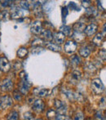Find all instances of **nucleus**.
<instances>
[{"instance_id": "nucleus-29", "label": "nucleus", "mask_w": 106, "mask_h": 120, "mask_svg": "<svg viewBox=\"0 0 106 120\" xmlns=\"http://www.w3.org/2000/svg\"><path fill=\"white\" fill-rule=\"evenodd\" d=\"M43 51H44V49L41 47H35V48L31 49V53L33 55H38V54L42 53Z\"/></svg>"}, {"instance_id": "nucleus-7", "label": "nucleus", "mask_w": 106, "mask_h": 120, "mask_svg": "<svg viewBox=\"0 0 106 120\" xmlns=\"http://www.w3.org/2000/svg\"><path fill=\"white\" fill-rule=\"evenodd\" d=\"M77 49V44L75 42L73 41H68L67 43H65V51L67 53H73Z\"/></svg>"}, {"instance_id": "nucleus-37", "label": "nucleus", "mask_w": 106, "mask_h": 120, "mask_svg": "<svg viewBox=\"0 0 106 120\" xmlns=\"http://www.w3.org/2000/svg\"><path fill=\"white\" fill-rule=\"evenodd\" d=\"M55 120H72V119H70L69 118L67 117V116L63 115V114H59V115H57L56 117H55Z\"/></svg>"}, {"instance_id": "nucleus-42", "label": "nucleus", "mask_w": 106, "mask_h": 120, "mask_svg": "<svg viewBox=\"0 0 106 120\" xmlns=\"http://www.w3.org/2000/svg\"><path fill=\"white\" fill-rule=\"evenodd\" d=\"M14 68H15V70H20V69L21 68V64L18 61H16L14 64Z\"/></svg>"}, {"instance_id": "nucleus-45", "label": "nucleus", "mask_w": 106, "mask_h": 120, "mask_svg": "<svg viewBox=\"0 0 106 120\" xmlns=\"http://www.w3.org/2000/svg\"><path fill=\"white\" fill-rule=\"evenodd\" d=\"M102 34H103V36L106 34V23L104 25V26H103V33H102Z\"/></svg>"}, {"instance_id": "nucleus-14", "label": "nucleus", "mask_w": 106, "mask_h": 120, "mask_svg": "<svg viewBox=\"0 0 106 120\" xmlns=\"http://www.w3.org/2000/svg\"><path fill=\"white\" fill-rule=\"evenodd\" d=\"M33 12L38 17H42L43 15V8H42L40 3H36L33 5Z\"/></svg>"}, {"instance_id": "nucleus-20", "label": "nucleus", "mask_w": 106, "mask_h": 120, "mask_svg": "<svg viewBox=\"0 0 106 120\" xmlns=\"http://www.w3.org/2000/svg\"><path fill=\"white\" fill-rule=\"evenodd\" d=\"M60 30H61V33H63L65 35L67 36H70L72 34V29L70 26H67V25H63V26L60 27Z\"/></svg>"}, {"instance_id": "nucleus-17", "label": "nucleus", "mask_w": 106, "mask_h": 120, "mask_svg": "<svg viewBox=\"0 0 106 120\" xmlns=\"http://www.w3.org/2000/svg\"><path fill=\"white\" fill-rule=\"evenodd\" d=\"M103 38H104L103 34H102L101 33H98V34H96V35H95V37H94L93 42H92V43H93L95 45H96V46H100V45L101 44L102 41H103Z\"/></svg>"}, {"instance_id": "nucleus-3", "label": "nucleus", "mask_w": 106, "mask_h": 120, "mask_svg": "<svg viewBox=\"0 0 106 120\" xmlns=\"http://www.w3.org/2000/svg\"><path fill=\"white\" fill-rule=\"evenodd\" d=\"M54 105H55V109H56L57 112L60 114H63L66 112L67 108H66V105L61 101L60 100H55V102H54Z\"/></svg>"}, {"instance_id": "nucleus-28", "label": "nucleus", "mask_w": 106, "mask_h": 120, "mask_svg": "<svg viewBox=\"0 0 106 120\" xmlns=\"http://www.w3.org/2000/svg\"><path fill=\"white\" fill-rule=\"evenodd\" d=\"M73 37L76 41L80 42L84 39V37L85 36H84V34L82 33H77V32H74L73 34Z\"/></svg>"}, {"instance_id": "nucleus-25", "label": "nucleus", "mask_w": 106, "mask_h": 120, "mask_svg": "<svg viewBox=\"0 0 106 120\" xmlns=\"http://www.w3.org/2000/svg\"><path fill=\"white\" fill-rule=\"evenodd\" d=\"M70 60H71V63L73 64V65H78L81 62V59L78 55L72 56L71 58H70Z\"/></svg>"}, {"instance_id": "nucleus-2", "label": "nucleus", "mask_w": 106, "mask_h": 120, "mask_svg": "<svg viewBox=\"0 0 106 120\" xmlns=\"http://www.w3.org/2000/svg\"><path fill=\"white\" fill-rule=\"evenodd\" d=\"M11 105H12V100L9 96H5L0 98V109L2 110L6 109L11 106Z\"/></svg>"}, {"instance_id": "nucleus-11", "label": "nucleus", "mask_w": 106, "mask_h": 120, "mask_svg": "<svg viewBox=\"0 0 106 120\" xmlns=\"http://www.w3.org/2000/svg\"><path fill=\"white\" fill-rule=\"evenodd\" d=\"M82 74L79 70H73V72L70 74V80L73 81V82H78L82 79Z\"/></svg>"}, {"instance_id": "nucleus-12", "label": "nucleus", "mask_w": 106, "mask_h": 120, "mask_svg": "<svg viewBox=\"0 0 106 120\" xmlns=\"http://www.w3.org/2000/svg\"><path fill=\"white\" fill-rule=\"evenodd\" d=\"M63 92H64V94L66 96V97L68 98V99H69L70 101L78 100V98H79V96H78V94L72 92V91H70V90H68V89H63Z\"/></svg>"}, {"instance_id": "nucleus-10", "label": "nucleus", "mask_w": 106, "mask_h": 120, "mask_svg": "<svg viewBox=\"0 0 106 120\" xmlns=\"http://www.w3.org/2000/svg\"><path fill=\"white\" fill-rule=\"evenodd\" d=\"M29 85L28 80L26 79V80H23L21 82V83H19V90L22 92L23 94H26L28 92L29 89Z\"/></svg>"}, {"instance_id": "nucleus-21", "label": "nucleus", "mask_w": 106, "mask_h": 120, "mask_svg": "<svg viewBox=\"0 0 106 120\" xmlns=\"http://www.w3.org/2000/svg\"><path fill=\"white\" fill-rule=\"evenodd\" d=\"M96 9H95V8H89L87 9V11H86V16H88V17H95V16H96Z\"/></svg>"}, {"instance_id": "nucleus-18", "label": "nucleus", "mask_w": 106, "mask_h": 120, "mask_svg": "<svg viewBox=\"0 0 106 120\" xmlns=\"http://www.w3.org/2000/svg\"><path fill=\"white\" fill-rule=\"evenodd\" d=\"M91 53V50L88 47H82L79 50V54L82 57H87Z\"/></svg>"}, {"instance_id": "nucleus-26", "label": "nucleus", "mask_w": 106, "mask_h": 120, "mask_svg": "<svg viewBox=\"0 0 106 120\" xmlns=\"http://www.w3.org/2000/svg\"><path fill=\"white\" fill-rule=\"evenodd\" d=\"M28 54V50L25 48H21L17 51V56L21 58H23Z\"/></svg>"}, {"instance_id": "nucleus-13", "label": "nucleus", "mask_w": 106, "mask_h": 120, "mask_svg": "<svg viewBox=\"0 0 106 120\" xmlns=\"http://www.w3.org/2000/svg\"><path fill=\"white\" fill-rule=\"evenodd\" d=\"M53 38H54V39H55V41L58 44H61V43H63L64 42H65V35L63 33H61V32H55V33L54 34Z\"/></svg>"}, {"instance_id": "nucleus-23", "label": "nucleus", "mask_w": 106, "mask_h": 120, "mask_svg": "<svg viewBox=\"0 0 106 120\" xmlns=\"http://www.w3.org/2000/svg\"><path fill=\"white\" fill-rule=\"evenodd\" d=\"M18 118H19L18 113L16 111H11L8 114L7 120H18Z\"/></svg>"}, {"instance_id": "nucleus-38", "label": "nucleus", "mask_w": 106, "mask_h": 120, "mask_svg": "<svg viewBox=\"0 0 106 120\" xmlns=\"http://www.w3.org/2000/svg\"><path fill=\"white\" fill-rule=\"evenodd\" d=\"M21 6L22 8H24L25 10H29V3H28V2H26V1H22L21 2Z\"/></svg>"}, {"instance_id": "nucleus-9", "label": "nucleus", "mask_w": 106, "mask_h": 120, "mask_svg": "<svg viewBox=\"0 0 106 120\" xmlns=\"http://www.w3.org/2000/svg\"><path fill=\"white\" fill-rule=\"evenodd\" d=\"M97 28H98L97 25H95V24H90V25H87V26L85 28V30H84V32H85V34L87 35V36H91L92 34H94L96 32Z\"/></svg>"}, {"instance_id": "nucleus-22", "label": "nucleus", "mask_w": 106, "mask_h": 120, "mask_svg": "<svg viewBox=\"0 0 106 120\" xmlns=\"http://www.w3.org/2000/svg\"><path fill=\"white\" fill-rule=\"evenodd\" d=\"M46 47L48 48V49L51 51H54V52H58V51L60 50V47L57 44H55V43H48L46 44Z\"/></svg>"}, {"instance_id": "nucleus-30", "label": "nucleus", "mask_w": 106, "mask_h": 120, "mask_svg": "<svg viewBox=\"0 0 106 120\" xmlns=\"http://www.w3.org/2000/svg\"><path fill=\"white\" fill-rule=\"evenodd\" d=\"M43 44V41L41 38H35L34 40L32 41V45H33L35 47H39Z\"/></svg>"}, {"instance_id": "nucleus-5", "label": "nucleus", "mask_w": 106, "mask_h": 120, "mask_svg": "<svg viewBox=\"0 0 106 120\" xmlns=\"http://www.w3.org/2000/svg\"><path fill=\"white\" fill-rule=\"evenodd\" d=\"M11 69V65L10 62L6 57H1L0 58V70L3 72L7 73Z\"/></svg>"}, {"instance_id": "nucleus-40", "label": "nucleus", "mask_w": 106, "mask_h": 120, "mask_svg": "<svg viewBox=\"0 0 106 120\" xmlns=\"http://www.w3.org/2000/svg\"><path fill=\"white\" fill-rule=\"evenodd\" d=\"M69 8H71L73 10H76V11H80V8H78V6H77V4L75 3H69Z\"/></svg>"}, {"instance_id": "nucleus-24", "label": "nucleus", "mask_w": 106, "mask_h": 120, "mask_svg": "<svg viewBox=\"0 0 106 120\" xmlns=\"http://www.w3.org/2000/svg\"><path fill=\"white\" fill-rule=\"evenodd\" d=\"M50 93V90H48V89H40V90H38V93H37V95L38 96H40V97H45V96H48L49 95Z\"/></svg>"}, {"instance_id": "nucleus-8", "label": "nucleus", "mask_w": 106, "mask_h": 120, "mask_svg": "<svg viewBox=\"0 0 106 120\" xmlns=\"http://www.w3.org/2000/svg\"><path fill=\"white\" fill-rule=\"evenodd\" d=\"M42 30H43V25H42V23L40 21H34V22L32 23L31 25V32L35 34H38L42 32Z\"/></svg>"}, {"instance_id": "nucleus-33", "label": "nucleus", "mask_w": 106, "mask_h": 120, "mask_svg": "<svg viewBox=\"0 0 106 120\" xmlns=\"http://www.w3.org/2000/svg\"><path fill=\"white\" fill-rule=\"evenodd\" d=\"M98 56L103 60H106V50H104V49L100 50L98 52Z\"/></svg>"}, {"instance_id": "nucleus-1", "label": "nucleus", "mask_w": 106, "mask_h": 120, "mask_svg": "<svg viewBox=\"0 0 106 120\" xmlns=\"http://www.w3.org/2000/svg\"><path fill=\"white\" fill-rule=\"evenodd\" d=\"M91 87L94 93L95 94H101L104 92V85L103 82H101L100 79H95L91 81Z\"/></svg>"}, {"instance_id": "nucleus-46", "label": "nucleus", "mask_w": 106, "mask_h": 120, "mask_svg": "<svg viewBox=\"0 0 106 120\" xmlns=\"http://www.w3.org/2000/svg\"><path fill=\"white\" fill-rule=\"evenodd\" d=\"M104 120H106V111L105 112V114H104Z\"/></svg>"}, {"instance_id": "nucleus-35", "label": "nucleus", "mask_w": 106, "mask_h": 120, "mask_svg": "<svg viewBox=\"0 0 106 120\" xmlns=\"http://www.w3.org/2000/svg\"><path fill=\"white\" fill-rule=\"evenodd\" d=\"M84 68L86 69V70H88V71H90V72L94 71V70H95V68L93 66V65H92L91 63H87Z\"/></svg>"}, {"instance_id": "nucleus-41", "label": "nucleus", "mask_w": 106, "mask_h": 120, "mask_svg": "<svg viewBox=\"0 0 106 120\" xmlns=\"http://www.w3.org/2000/svg\"><path fill=\"white\" fill-rule=\"evenodd\" d=\"M68 15V10H67V8H62V16L65 19V17H66V16Z\"/></svg>"}, {"instance_id": "nucleus-34", "label": "nucleus", "mask_w": 106, "mask_h": 120, "mask_svg": "<svg viewBox=\"0 0 106 120\" xmlns=\"http://www.w3.org/2000/svg\"><path fill=\"white\" fill-rule=\"evenodd\" d=\"M95 120H104V114L102 111H98L95 115Z\"/></svg>"}, {"instance_id": "nucleus-44", "label": "nucleus", "mask_w": 106, "mask_h": 120, "mask_svg": "<svg viewBox=\"0 0 106 120\" xmlns=\"http://www.w3.org/2000/svg\"><path fill=\"white\" fill-rule=\"evenodd\" d=\"M1 3H1L2 6H3V7H6V6H8V5L10 4L9 3H11V2H10V1H2Z\"/></svg>"}, {"instance_id": "nucleus-32", "label": "nucleus", "mask_w": 106, "mask_h": 120, "mask_svg": "<svg viewBox=\"0 0 106 120\" xmlns=\"http://www.w3.org/2000/svg\"><path fill=\"white\" fill-rule=\"evenodd\" d=\"M8 16H9V14H8V12L7 11H2V12H0V20L6 21V20L8 19Z\"/></svg>"}, {"instance_id": "nucleus-47", "label": "nucleus", "mask_w": 106, "mask_h": 120, "mask_svg": "<svg viewBox=\"0 0 106 120\" xmlns=\"http://www.w3.org/2000/svg\"><path fill=\"white\" fill-rule=\"evenodd\" d=\"M37 120H43V119H37Z\"/></svg>"}, {"instance_id": "nucleus-4", "label": "nucleus", "mask_w": 106, "mask_h": 120, "mask_svg": "<svg viewBox=\"0 0 106 120\" xmlns=\"http://www.w3.org/2000/svg\"><path fill=\"white\" fill-rule=\"evenodd\" d=\"M44 106L45 104L41 99H38V100H35L33 103V105H32V109L33 110H34L35 112L37 113H41L43 111L44 109Z\"/></svg>"}, {"instance_id": "nucleus-36", "label": "nucleus", "mask_w": 106, "mask_h": 120, "mask_svg": "<svg viewBox=\"0 0 106 120\" xmlns=\"http://www.w3.org/2000/svg\"><path fill=\"white\" fill-rule=\"evenodd\" d=\"M84 119V115L82 112L77 113L74 115V120H83Z\"/></svg>"}, {"instance_id": "nucleus-6", "label": "nucleus", "mask_w": 106, "mask_h": 120, "mask_svg": "<svg viewBox=\"0 0 106 120\" xmlns=\"http://www.w3.org/2000/svg\"><path fill=\"white\" fill-rule=\"evenodd\" d=\"M0 87H1V89L3 92H9V91H11V89H12L13 83L11 79H4V80L1 82Z\"/></svg>"}, {"instance_id": "nucleus-19", "label": "nucleus", "mask_w": 106, "mask_h": 120, "mask_svg": "<svg viewBox=\"0 0 106 120\" xmlns=\"http://www.w3.org/2000/svg\"><path fill=\"white\" fill-rule=\"evenodd\" d=\"M42 35H43V38H44L45 40H47V41H51L53 38L52 33H51V30H44V31L43 32V34H42Z\"/></svg>"}, {"instance_id": "nucleus-27", "label": "nucleus", "mask_w": 106, "mask_h": 120, "mask_svg": "<svg viewBox=\"0 0 106 120\" xmlns=\"http://www.w3.org/2000/svg\"><path fill=\"white\" fill-rule=\"evenodd\" d=\"M47 117L51 120L55 119V117H56V112H55V110H54L52 109H48V114H47Z\"/></svg>"}, {"instance_id": "nucleus-31", "label": "nucleus", "mask_w": 106, "mask_h": 120, "mask_svg": "<svg viewBox=\"0 0 106 120\" xmlns=\"http://www.w3.org/2000/svg\"><path fill=\"white\" fill-rule=\"evenodd\" d=\"M24 120H34V117H33V114L31 112H26L24 114Z\"/></svg>"}, {"instance_id": "nucleus-15", "label": "nucleus", "mask_w": 106, "mask_h": 120, "mask_svg": "<svg viewBox=\"0 0 106 120\" xmlns=\"http://www.w3.org/2000/svg\"><path fill=\"white\" fill-rule=\"evenodd\" d=\"M24 16V12L20 8H15L12 11V14H11V17L13 19H20V18H22Z\"/></svg>"}, {"instance_id": "nucleus-39", "label": "nucleus", "mask_w": 106, "mask_h": 120, "mask_svg": "<svg viewBox=\"0 0 106 120\" xmlns=\"http://www.w3.org/2000/svg\"><path fill=\"white\" fill-rule=\"evenodd\" d=\"M14 98L16 100V101H21V93H20L19 92H17V91H15L14 92Z\"/></svg>"}, {"instance_id": "nucleus-16", "label": "nucleus", "mask_w": 106, "mask_h": 120, "mask_svg": "<svg viewBox=\"0 0 106 120\" xmlns=\"http://www.w3.org/2000/svg\"><path fill=\"white\" fill-rule=\"evenodd\" d=\"M85 25L82 22H77L73 25V31L77 32V33H82L83 30H85Z\"/></svg>"}, {"instance_id": "nucleus-43", "label": "nucleus", "mask_w": 106, "mask_h": 120, "mask_svg": "<svg viewBox=\"0 0 106 120\" xmlns=\"http://www.w3.org/2000/svg\"><path fill=\"white\" fill-rule=\"evenodd\" d=\"M82 5H83L86 8H88L91 7V4H90L91 2L90 1H82Z\"/></svg>"}]
</instances>
